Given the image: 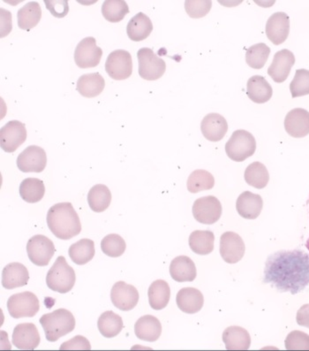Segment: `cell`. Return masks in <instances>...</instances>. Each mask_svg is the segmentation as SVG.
I'll list each match as a JSON object with an SVG mask.
<instances>
[{"label":"cell","mask_w":309,"mask_h":351,"mask_svg":"<svg viewBox=\"0 0 309 351\" xmlns=\"http://www.w3.org/2000/svg\"><path fill=\"white\" fill-rule=\"evenodd\" d=\"M266 35L274 45H282L288 38L290 19L288 15L278 12L271 15L266 24Z\"/></svg>","instance_id":"cell-16"},{"label":"cell","mask_w":309,"mask_h":351,"mask_svg":"<svg viewBox=\"0 0 309 351\" xmlns=\"http://www.w3.org/2000/svg\"><path fill=\"white\" fill-rule=\"evenodd\" d=\"M170 274L177 282H193L197 278V267L190 258L180 256L171 261Z\"/></svg>","instance_id":"cell-24"},{"label":"cell","mask_w":309,"mask_h":351,"mask_svg":"<svg viewBox=\"0 0 309 351\" xmlns=\"http://www.w3.org/2000/svg\"><path fill=\"white\" fill-rule=\"evenodd\" d=\"M19 191L21 197L27 203H38L45 197V183L38 178H27L21 183Z\"/></svg>","instance_id":"cell-35"},{"label":"cell","mask_w":309,"mask_h":351,"mask_svg":"<svg viewBox=\"0 0 309 351\" xmlns=\"http://www.w3.org/2000/svg\"><path fill=\"white\" fill-rule=\"evenodd\" d=\"M264 282L295 295L309 285V256L301 250H282L266 262Z\"/></svg>","instance_id":"cell-1"},{"label":"cell","mask_w":309,"mask_h":351,"mask_svg":"<svg viewBox=\"0 0 309 351\" xmlns=\"http://www.w3.org/2000/svg\"><path fill=\"white\" fill-rule=\"evenodd\" d=\"M45 332L47 341H57L75 328V319L72 313L66 309H59L45 314L39 320Z\"/></svg>","instance_id":"cell-3"},{"label":"cell","mask_w":309,"mask_h":351,"mask_svg":"<svg viewBox=\"0 0 309 351\" xmlns=\"http://www.w3.org/2000/svg\"><path fill=\"white\" fill-rule=\"evenodd\" d=\"M18 26L23 30L34 29L42 18V9L38 2L32 1L27 3L21 8L17 13Z\"/></svg>","instance_id":"cell-31"},{"label":"cell","mask_w":309,"mask_h":351,"mask_svg":"<svg viewBox=\"0 0 309 351\" xmlns=\"http://www.w3.org/2000/svg\"><path fill=\"white\" fill-rule=\"evenodd\" d=\"M247 94L253 102L264 104L271 99L273 90L263 76L254 75L247 81Z\"/></svg>","instance_id":"cell-26"},{"label":"cell","mask_w":309,"mask_h":351,"mask_svg":"<svg viewBox=\"0 0 309 351\" xmlns=\"http://www.w3.org/2000/svg\"><path fill=\"white\" fill-rule=\"evenodd\" d=\"M106 70L113 80L122 81L129 78L133 73V60L130 53L125 50L112 51L107 58Z\"/></svg>","instance_id":"cell-9"},{"label":"cell","mask_w":309,"mask_h":351,"mask_svg":"<svg viewBox=\"0 0 309 351\" xmlns=\"http://www.w3.org/2000/svg\"><path fill=\"white\" fill-rule=\"evenodd\" d=\"M123 320L112 311H106L99 317L97 328L101 335L106 338H113L123 329Z\"/></svg>","instance_id":"cell-34"},{"label":"cell","mask_w":309,"mask_h":351,"mask_svg":"<svg viewBox=\"0 0 309 351\" xmlns=\"http://www.w3.org/2000/svg\"><path fill=\"white\" fill-rule=\"evenodd\" d=\"M284 129L291 136L302 138L309 134V112L303 108H295L287 114Z\"/></svg>","instance_id":"cell-19"},{"label":"cell","mask_w":309,"mask_h":351,"mask_svg":"<svg viewBox=\"0 0 309 351\" xmlns=\"http://www.w3.org/2000/svg\"><path fill=\"white\" fill-rule=\"evenodd\" d=\"M129 13V8L124 0H106L102 5V14L110 23H117Z\"/></svg>","instance_id":"cell-38"},{"label":"cell","mask_w":309,"mask_h":351,"mask_svg":"<svg viewBox=\"0 0 309 351\" xmlns=\"http://www.w3.org/2000/svg\"><path fill=\"white\" fill-rule=\"evenodd\" d=\"M284 344L287 350H309V335L298 330L291 332Z\"/></svg>","instance_id":"cell-43"},{"label":"cell","mask_w":309,"mask_h":351,"mask_svg":"<svg viewBox=\"0 0 309 351\" xmlns=\"http://www.w3.org/2000/svg\"><path fill=\"white\" fill-rule=\"evenodd\" d=\"M41 338L33 323H23L15 326L13 332V344L18 350H34L39 346Z\"/></svg>","instance_id":"cell-17"},{"label":"cell","mask_w":309,"mask_h":351,"mask_svg":"<svg viewBox=\"0 0 309 351\" xmlns=\"http://www.w3.org/2000/svg\"><path fill=\"white\" fill-rule=\"evenodd\" d=\"M106 87L105 79L99 73L86 74L78 79L76 88L82 96L92 99L99 96Z\"/></svg>","instance_id":"cell-28"},{"label":"cell","mask_w":309,"mask_h":351,"mask_svg":"<svg viewBox=\"0 0 309 351\" xmlns=\"http://www.w3.org/2000/svg\"><path fill=\"white\" fill-rule=\"evenodd\" d=\"M295 63V54L284 49L277 51L275 54L273 61H272L270 68L268 69V74L272 78V80L282 84L288 78L291 69Z\"/></svg>","instance_id":"cell-18"},{"label":"cell","mask_w":309,"mask_h":351,"mask_svg":"<svg viewBox=\"0 0 309 351\" xmlns=\"http://www.w3.org/2000/svg\"><path fill=\"white\" fill-rule=\"evenodd\" d=\"M201 130L205 138L210 142H219L227 132V121L222 115L209 114L201 121Z\"/></svg>","instance_id":"cell-20"},{"label":"cell","mask_w":309,"mask_h":351,"mask_svg":"<svg viewBox=\"0 0 309 351\" xmlns=\"http://www.w3.org/2000/svg\"><path fill=\"white\" fill-rule=\"evenodd\" d=\"M51 5L53 7H56V9L51 10V13L53 16L58 18L65 17L67 13H69V2L67 1H49Z\"/></svg>","instance_id":"cell-46"},{"label":"cell","mask_w":309,"mask_h":351,"mask_svg":"<svg viewBox=\"0 0 309 351\" xmlns=\"http://www.w3.org/2000/svg\"><path fill=\"white\" fill-rule=\"evenodd\" d=\"M8 310L14 319L32 317L40 310L38 298L32 292L18 293L9 298Z\"/></svg>","instance_id":"cell-7"},{"label":"cell","mask_w":309,"mask_h":351,"mask_svg":"<svg viewBox=\"0 0 309 351\" xmlns=\"http://www.w3.org/2000/svg\"><path fill=\"white\" fill-rule=\"evenodd\" d=\"M263 206L262 198L260 195L245 191L238 197L236 209L243 218L255 219L261 215Z\"/></svg>","instance_id":"cell-22"},{"label":"cell","mask_w":309,"mask_h":351,"mask_svg":"<svg viewBox=\"0 0 309 351\" xmlns=\"http://www.w3.org/2000/svg\"><path fill=\"white\" fill-rule=\"evenodd\" d=\"M134 332L140 340L153 343L161 337L162 325L158 319L154 316H143L140 317L134 325Z\"/></svg>","instance_id":"cell-25"},{"label":"cell","mask_w":309,"mask_h":351,"mask_svg":"<svg viewBox=\"0 0 309 351\" xmlns=\"http://www.w3.org/2000/svg\"><path fill=\"white\" fill-rule=\"evenodd\" d=\"M193 215L198 222L214 224L222 215L221 203L213 196L199 198L193 206Z\"/></svg>","instance_id":"cell-13"},{"label":"cell","mask_w":309,"mask_h":351,"mask_svg":"<svg viewBox=\"0 0 309 351\" xmlns=\"http://www.w3.org/2000/svg\"><path fill=\"white\" fill-rule=\"evenodd\" d=\"M149 305L153 310L161 311L167 306L171 298L169 284L165 280H158L149 287Z\"/></svg>","instance_id":"cell-30"},{"label":"cell","mask_w":309,"mask_h":351,"mask_svg":"<svg viewBox=\"0 0 309 351\" xmlns=\"http://www.w3.org/2000/svg\"><path fill=\"white\" fill-rule=\"evenodd\" d=\"M113 305L119 310L128 311L133 310L139 301V292L136 287L124 282H116L111 291Z\"/></svg>","instance_id":"cell-15"},{"label":"cell","mask_w":309,"mask_h":351,"mask_svg":"<svg viewBox=\"0 0 309 351\" xmlns=\"http://www.w3.org/2000/svg\"><path fill=\"white\" fill-rule=\"evenodd\" d=\"M27 139L25 124L19 121L8 122L0 130V145L3 151L12 154L16 151Z\"/></svg>","instance_id":"cell-11"},{"label":"cell","mask_w":309,"mask_h":351,"mask_svg":"<svg viewBox=\"0 0 309 351\" xmlns=\"http://www.w3.org/2000/svg\"><path fill=\"white\" fill-rule=\"evenodd\" d=\"M112 202V193L107 186L97 184L88 191V203L95 213H103Z\"/></svg>","instance_id":"cell-32"},{"label":"cell","mask_w":309,"mask_h":351,"mask_svg":"<svg viewBox=\"0 0 309 351\" xmlns=\"http://www.w3.org/2000/svg\"><path fill=\"white\" fill-rule=\"evenodd\" d=\"M102 56V49L97 47V40L92 36L82 39L75 51V61L79 69L96 68Z\"/></svg>","instance_id":"cell-10"},{"label":"cell","mask_w":309,"mask_h":351,"mask_svg":"<svg viewBox=\"0 0 309 351\" xmlns=\"http://www.w3.org/2000/svg\"><path fill=\"white\" fill-rule=\"evenodd\" d=\"M56 249L53 241L48 237L36 234L27 243V253L29 261L38 267H47L53 258Z\"/></svg>","instance_id":"cell-8"},{"label":"cell","mask_w":309,"mask_h":351,"mask_svg":"<svg viewBox=\"0 0 309 351\" xmlns=\"http://www.w3.org/2000/svg\"><path fill=\"white\" fill-rule=\"evenodd\" d=\"M244 176L247 184L259 189L265 188L270 180L267 169L261 162L249 165L245 171Z\"/></svg>","instance_id":"cell-37"},{"label":"cell","mask_w":309,"mask_h":351,"mask_svg":"<svg viewBox=\"0 0 309 351\" xmlns=\"http://www.w3.org/2000/svg\"><path fill=\"white\" fill-rule=\"evenodd\" d=\"M215 236L211 231L197 230L189 237V246L198 255H208L214 250Z\"/></svg>","instance_id":"cell-36"},{"label":"cell","mask_w":309,"mask_h":351,"mask_svg":"<svg viewBox=\"0 0 309 351\" xmlns=\"http://www.w3.org/2000/svg\"><path fill=\"white\" fill-rule=\"evenodd\" d=\"M271 54V49L267 45L260 43L247 49L246 62L254 69H262Z\"/></svg>","instance_id":"cell-40"},{"label":"cell","mask_w":309,"mask_h":351,"mask_svg":"<svg viewBox=\"0 0 309 351\" xmlns=\"http://www.w3.org/2000/svg\"><path fill=\"white\" fill-rule=\"evenodd\" d=\"M76 282L75 271L63 256L56 259L53 267L48 271L47 284L51 291L66 294L71 291Z\"/></svg>","instance_id":"cell-4"},{"label":"cell","mask_w":309,"mask_h":351,"mask_svg":"<svg viewBox=\"0 0 309 351\" xmlns=\"http://www.w3.org/2000/svg\"><path fill=\"white\" fill-rule=\"evenodd\" d=\"M139 60V75L147 81L161 78L166 70L164 60L157 56L152 49L142 48L137 53Z\"/></svg>","instance_id":"cell-6"},{"label":"cell","mask_w":309,"mask_h":351,"mask_svg":"<svg viewBox=\"0 0 309 351\" xmlns=\"http://www.w3.org/2000/svg\"><path fill=\"white\" fill-rule=\"evenodd\" d=\"M152 30V21L143 13L137 14L132 18L127 27L128 38L134 42L145 40L151 34Z\"/></svg>","instance_id":"cell-29"},{"label":"cell","mask_w":309,"mask_h":351,"mask_svg":"<svg viewBox=\"0 0 309 351\" xmlns=\"http://www.w3.org/2000/svg\"><path fill=\"white\" fill-rule=\"evenodd\" d=\"M290 91L293 99L309 95V71L306 69L297 70L295 78L290 84Z\"/></svg>","instance_id":"cell-42"},{"label":"cell","mask_w":309,"mask_h":351,"mask_svg":"<svg viewBox=\"0 0 309 351\" xmlns=\"http://www.w3.org/2000/svg\"><path fill=\"white\" fill-rule=\"evenodd\" d=\"M177 305L180 311L188 314L197 313L203 307V295L195 288L180 289L177 294Z\"/></svg>","instance_id":"cell-23"},{"label":"cell","mask_w":309,"mask_h":351,"mask_svg":"<svg viewBox=\"0 0 309 351\" xmlns=\"http://www.w3.org/2000/svg\"><path fill=\"white\" fill-rule=\"evenodd\" d=\"M223 341L227 350H247L251 345V337L246 329L234 326L225 329Z\"/></svg>","instance_id":"cell-27"},{"label":"cell","mask_w":309,"mask_h":351,"mask_svg":"<svg viewBox=\"0 0 309 351\" xmlns=\"http://www.w3.org/2000/svg\"><path fill=\"white\" fill-rule=\"evenodd\" d=\"M60 350H90L91 345L87 338L82 337V335H77V337H73L71 340L65 341V343L61 344Z\"/></svg>","instance_id":"cell-45"},{"label":"cell","mask_w":309,"mask_h":351,"mask_svg":"<svg viewBox=\"0 0 309 351\" xmlns=\"http://www.w3.org/2000/svg\"><path fill=\"white\" fill-rule=\"evenodd\" d=\"M296 320L299 326L309 328V304L303 305L299 308L297 313Z\"/></svg>","instance_id":"cell-47"},{"label":"cell","mask_w":309,"mask_h":351,"mask_svg":"<svg viewBox=\"0 0 309 351\" xmlns=\"http://www.w3.org/2000/svg\"><path fill=\"white\" fill-rule=\"evenodd\" d=\"M243 238L234 232H226L220 238V254L226 263L236 264L245 254Z\"/></svg>","instance_id":"cell-14"},{"label":"cell","mask_w":309,"mask_h":351,"mask_svg":"<svg viewBox=\"0 0 309 351\" xmlns=\"http://www.w3.org/2000/svg\"><path fill=\"white\" fill-rule=\"evenodd\" d=\"M49 230L60 240H70L82 231L81 221L71 203L51 206L47 213Z\"/></svg>","instance_id":"cell-2"},{"label":"cell","mask_w":309,"mask_h":351,"mask_svg":"<svg viewBox=\"0 0 309 351\" xmlns=\"http://www.w3.org/2000/svg\"><path fill=\"white\" fill-rule=\"evenodd\" d=\"M125 248V240L117 234H108L101 242V249L108 257H121L124 254Z\"/></svg>","instance_id":"cell-41"},{"label":"cell","mask_w":309,"mask_h":351,"mask_svg":"<svg viewBox=\"0 0 309 351\" xmlns=\"http://www.w3.org/2000/svg\"><path fill=\"white\" fill-rule=\"evenodd\" d=\"M256 141L249 131L240 130L234 131L225 145L228 157L235 162H243L255 154Z\"/></svg>","instance_id":"cell-5"},{"label":"cell","mask_w":309,"mask_h":351,"mask_svg":"<svg viewBox=\"0 0 309 351\" xmlns=\"http://www.w3.org/2000/svg\"><path fill=\"white\" fill-rule=\"evenodd\" d=\"M215 185V179L206 170H195L188 177V189L191 193L209 191Z\"/></svg>","instance_id":"cell-39"},{"label":"cell","mask_w":309,"mask_h":351,"mask_svg":"<svg viewBox=\"0 0 309 351\" xmlns=\"http://www.w3.org/2000/svg\"><path fill=\"white\" fill-rule=\"evenodd\" d=\"M29 280V274L27 267L17 262L5 265L2 271V286L8 291L26 286Z\"/></svg>","instance_id":"cell-21"},{"label":"cell","mask_w":309,"mask_h":351,"mask_svg":"<svg viewBox=\"0 0 309 351\" xmlns=\"http://www.w3.org/2000/svg\"><path fill=\"white\" fill-rule=\"evenodd\" d=\"M16 163L21 172L41 173L47 167V152L39 146L30 145L18 156Z\"/></svg>","instance_id":"cell-12"},{"label":"cell","mask_w":309,"mask_h":351,"mask_svg":"<svg viewBox=\"0 0 309 351\" xmlns=\"http://www.w3.org/2000/svg\"><path fill=\"white\" fill-rule=\"evenodd\" d=\"M69 257L73 263L84 265L92 261L96 250L95 243L90 239H82L70 247Z\"/></svg>","instance_id":"cell-33"},{"label":"cell","mask_w":309,"mask_h":351,"mask_svg":"<svg viewBox=\"0 0 309 351\" xmlns=\"http://www.w3.org/2000/svg\"><path fill=\"white\" fill-rule=\"evenodd\" d=\"M212 5V2L208 0V1H194V0H188L185 2V9L186 13L191 18L198 19V18L204 17L205 15L209 14Z\"/></svg>","instance_id":"cell-44"}]
</instances>
